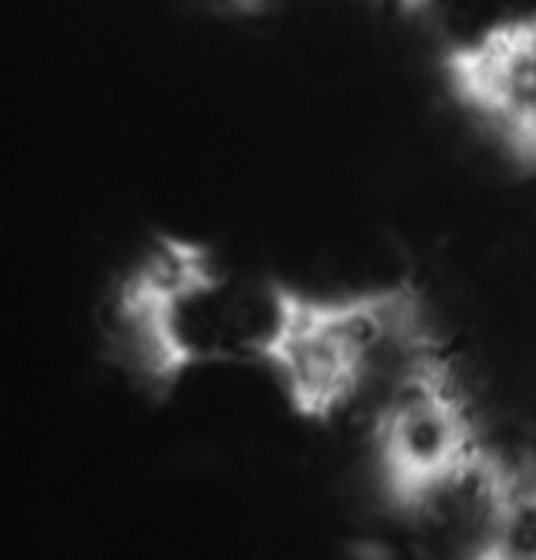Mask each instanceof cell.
Returning <instances> with one entry per match:
<instances>
[{
	"mask_svg": "<svg viewBox=\"0 0 536 560\" xmlns=\"http://www.w3.org/2000/svg\"><path fill=\"white\" fill-rule=\"evenodd\" d=\"M126 306L147 357L167 375L280 370L306 317L278 280L199 252L158 259Z\"/></svg>",
	"mask_w": 536,
	"mask_h": 560,
	"instance_id": "cell-1",
	"label": "cell"
}]
</instances>
